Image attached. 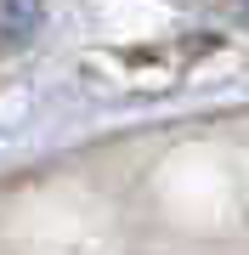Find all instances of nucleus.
<instances>
[{
	"mask_svg": "<svg viewBox=\"0 0 249 255\" xmlns=\"http://www.w3.org/2000/svg\"><path fill=\"white\" fill-rule=\"evenodd\" d=\"M34 23H40V6H34V0H6V23H0L6 34H28Z\"/></svg>",
	"mask_w": 249,
	"mask_h": 255,
	"instance_id": "obj_1",
	"label": "nucleus"
}]
</instances>
